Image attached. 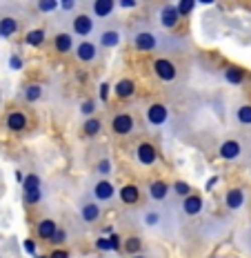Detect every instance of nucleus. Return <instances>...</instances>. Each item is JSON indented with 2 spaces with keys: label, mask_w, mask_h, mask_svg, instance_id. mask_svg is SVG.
Returning <instances> with one entry per match:
<instances>
[{
  "label": "nucleus",
  "mask_w": 251,
  "mask_h": 258,
  "mask_svg": "<svg viewBox=\"0 0 251 258\" xmlns=\"http://www.w3.org/2000/svg\"><path fill=\"white\" fill-rule=\"evenodd\" d=\"M147 72L160 89L185 87L189 80V58L187 53H151L147 58Z\"/></svg>",
  "instance_id": "obj_2"
},
{
  "label": "nucleus",
  "mask_w": 251,
  "mask_h": 258,
  "mask_svg": "<svg viewBox=\"0 0 251 258\" xmlns=\"http://www.w3.org/2000/svg\"><path fill=\"white\" fill-rule=\"evenodd\" d=\"M244 245H247L249 249H251V227L247 229V234H244Z\"/></svg>",
  "instance_id": "obj_39"
},
{
  "label": "nucleus",
  "mask_w": 251,
  "mask_h": 258,
  "mask_svg": "<svg viewBox=\"0 0 251 258\" xmlns=\"http://www.w3.org/2000/svg\"><path fill=\"white\" fill-rule=\"evenodd\" d=\"M103 132H105V118L100 114H94V116L85 118L82 125H80V136L87 138V141H96Z\"/></svg>",
  "instance_id": "obj_23"
},
{
  "label": "nucleus",
  "mask_w": 251,
  "mask_h": 258,
  "mask_svg": "<svg viewBox=\"0 0 251 258\" xmlns=\"http://www.w3.org/2000/svg\"><path fill=\"white\" fill-rule=\"evenodd\" d=\"M103 214H105V207L100 203L92 201L87 194H82L78 201V220L80 225L85 227H96V225L103 223Z\"/></svg>",
  "instance_id": "obj_12"
},
{
  "label": "nucleus",
  "mask_w": 251,
  "mask_h": 258,
  "mask_svg": "<svg viewBox=\"0 0 251 258\" xmlns=\"http://www.w3.org/2000/svg\"><path fill=\"white\" fill-rule=\"evenodd\" d=\"M136 218L140 227L149 229V232L174 236L176 225H178V203H147V205L138 207Z\"/></svg>",
  "instance_id": "obj_4"
},
{
  "label": "nucleus",
  "mask_w": 251,
  "mask_h": 258,
  "mask_svg": "<svg viewBox=\"0 0 251 258\" xmlns=\"http://www.w3.org/2000/svg\"><path fill=\"white\" fill-rule=\"evenodd\" d=\"M23 189L25 194H31V191H40V178L36 174H29L23 182Z\"/></svg>",
  "instance_id": "obj_34"
},
{
  "label": "nucleus",
  "mask_w": 251,
  "mask_h": 258,
  "mask_svg": "<svg viewBox=\"0 0 251 258\" xmlns=\"http://www.w3.org/2000/svg\"><path fill=\"white\" fill-rule=\"evenodd\" d=\"M60 7V0H34V9L42 16H51L58 12Z\"/></svg>",
  "instance_id": "obj_31"
},
{
  "label": "nucleus",
  "mask_w": 251,
  "mask_h": 258,
  "mask_svg": "<svg viewBox=\"0 0 251 258\" xmlns=\"http://www.w3.org/2000/svg\"><path fill=\"white\" fill-rule=\"evenodd\" d=\"M180 23H183V18H180V14H178V9H176V5L164 3V5H160V7H158L156 20H153V25H156L158 29L167 31V34L178 36L176 31L180 29Z\"/></svg>",
  "instance_id": "obj_14"
},
{
  "label": "nucleus",
  "mask_w": 251,
  "mask_h": 258,
  "mask_svg": "<svg viewBox=\"0 0 251 258\" xmlns=\"http://www.w3.org/2000/svg\"><path fill=\"white\" fill-rule=\"evenodd\" d=\"M47 42H49V36H47V31L42 29H29L25 34V45L27 47H34V49H42V47H47Z\"/></svg>",
  "instance_id": "obj_29"
},
{
  "label": "nucleus",
  "mask_w": 251,
  "mask_h": 258,
  "mask_svg": "<svg viewBox=\"0 0 251 258\" xmlns=\"http://www.w3.org/2000/svg\"><path fill=\"white\" fill-rule=\"evenodd\" d=\"M76 40L78 38H73L71 34H69L67 29H56L51 34V38L47 45L51 47V51L56 53V56H71V51H73V45H76Z\"/></svg>",
  "instance_id": "obj_18"
},
{
  "label": "nucleus",
  "mask_w": 251,
  "mask_h": 258,
  "mask_svg": "<svg viewBox=\"0 0 251 258\" xmlns=\"http://www.w3.org/2000/svg\"><path fill=\"white\" fill-rule=\"evenodd\" d=\"M202 209H205V196H202L200 191H191L187 194L185 198H180L178 201V218H196L202 214Z\"/></svg>",
  "instance_id": "obj_17"
},
{
  "label": "nucleus",
  "mask_w": 251,
  "mask_h": 258,
  "mask_svg": "<svg viewBox=\"0 0 251 258\" xmlns=\"http://www.w3.org/2000/svg\"><path fill=\"white\" fill-rule=\"evenodd\" d=\"M0 105H3V94H0Z\"/></svg>",
  "instance_id": "obj_41"
},
{
  "label": "nucleus",
  "mask_w": 251,
  "mask_h": 258,
  "mask_svg": "<svg viewBox=\"0 0 251 258\" xmlns=\"http://www.w3.org/2000/svg\"><path fill=\"white\" fill-rule=\"evenodd\" d=\"M127 40H129L131 49L142 56H151V53H187L189 49V40L180 38V36L167 34V31L158 29L151 23H136L127 31Z\"/></svg>",
  "instance_id": "obj_1"
},
{
  "label": "nucleus",
  "mask_w": 251,
  "mask_h": 258,
  "mask_svg": "<svg viewBox=\"0 0 251 258\" xmlns=\"http://www.w3.org/2000/svg\"><path fill=\"white\" fill-rule=\"evenodd\" d=\"M0 9H3V0H0Z\"/></svg>",
  "instance_id": "obj_42"
},
{
  "label": "nucleus",
  "mask_w": 251,
  "mask_h": 258,
  "mask_svg": "<svg viewBox=\"0 0 251 258\" xmlns=\"http://www.w3.org/2000/svg\"><path fill=\"white\" fill-rule=\"evenodd\" d=\"M0 125H3V129L9 136L25 138L40 127V118H38V111H34V107L14 100V103H9L5 107Z\"/></svg>",
  "instance_id": "obj_5"
},
{
  "label": "nucleus",
  "mask_w": 251,
  "mask_h": 258,
  "mask_svg": "<svg viewBox=\"0 0 251 258\" xmlns=\"http://www.w3.org/2000/svg\"><path fill=\"white\" fill-rule=\"evenodd\" d=\"M85 7L96 20H109L116 12V0H85Z\"/></svg>",
  "instance_id": "obj_21"
},
{
  "label": "nucleus",
  "mask_w": 251,
  "mask_h": 258,
  "mask_svg": "<svg viewBox=\"0 0 251 258\" xmlns=\"http://www.w3.org/2000/svg\"><path fill=\"white\" fill-rule=\"evenodd\" d=\"M116 198H118L120 205L127 209H138L140 205H145V191H142V187L136 185V182H125V185L116 191Z\"/></svg>",
  "instance_id": "obj_16"
},
{
  "label": "nucleus",
  "mask_w": 251,
  "mask_h": 258,
  "mask_svg": "<svg viewBox=\"0 0 251 258\" xmlns=\"http://www.w3.org/2000/svg\"><path fill=\"white\" fill-rule=\"evenodd\" d=\"M62 7H65V12H73V7H78L76 0H62Z\"/></svg>",
  "instance_id": "obj_38"
},
{
  "label": "nucleus",
  "mask_w": 251,
  "mask_h": 258,
  "mask_svg": "<svg viewBox=\"0 0 251 258\" xmlns=\"http://www.w3.org/2000/svg\"><path fill=\"white\" fill-rule=\"evenodd\" d=\"M247 203V191L242 187H229L227 194H225V205L229 212H238L242 209V205Z\"/></svg>",
  "instance_id": "obj_26"
},
{
  "label": "nucleus",
  "mask_w": 251,
  "mask_h": 258,
  "mask_svg": "<svg viewBox=\"0 0 251 258\" xmlns=\"http://www.w3.org/2000/svg\"><path fill=\"white\" fill-rule=\"evenodd\" d=\"M231 120H233V125L240 129L251 127V103L249 100H238V103L231 107Z\"/></svg>",
  "instance_id": "obj_24"
},
{
  "label": "nucleus",
  "mask_w": 251,
  "mask_h": 258,
  "mask_svg": "<svg viewBox=\"0 0 251 258\" xmlns=\"http://www.w3.org/2000/svg\"><path fill=\"white\" fill-rule=\"evenodd\" d=\"M142 247H145V243H142V238L138 234H129V236H125V240H122V251L129 256L140 254Z\"/></svg>",
  "instance_id": "obj_30"
},
{
  "label": "nucleus",
  "mask_w": 251,
  "mask_h": 258,
  "mask_svg": "<svg viewBox=\"0 0 251 258\" xmlns=\"http://www.w3.org/2000/svg\"><path fill=\"white\" fill-rule=\"evenodd\" d=\"M47 98V87L40 83V80H25L23 85L18 87V94H16V100L23 105H38Z\"/></svg>",
  "instance_id": "obj_15"
},
{
  "label": "nucleus",
  "mask_w": 251,
  "mask_h": 258,
  "mask_svg": "<svg viewBox=\"0 0 251 258\" xmlns=\"http://www.w3.org/2000/svg\"><path fill=\"white\" fill-rule=\"evenodd\" d=\"M47 258H69V251H67V249H62V247H56V249H53Z\"/></svg>",
  "instance_id": "obj_37"
},
{
  "label": "nucleus",
  "mask_w": 251,
  "mask_h": 258,
  "mask_svg": "<svg viewBox=\"0 0 251 258\" xmlns=\"http://www.w3.org/2000/svg\"><path fill=\"white\" fill-rule=\"evenodd\" d=\"M69 238V236H67V232H65V229H62L60 227V225H58V229H56V234H53L51 236V240H49V243L51 245H56V247H60L62 243H65V240Z\"/></svg>",
  "instance_id": "obj_35"
},
{
  "label": "nucleus",
  "mask_w": 251,
  "mask_h": 258,
  "mask_svg": "<svg viewBox=\"0 0 251 258\" xmlns=\"http://www.w3.org/2000/svg\"><path fill=\"white\" fill-rule=\"evenodd\" d=\"M145 196L149 198V203L172 201V182H167L164 178H151L145 187Z\"/></svg>",
  "instance_id": "obj_19"
},
{
  "label": "nucleus",
  "mask_w": 251,
  "mask_h": 258,
  "mask_svg": "<svg viewBox=\"0 0 251 258\" xmlns=\"http://www.w3.org/2000/svg\"><path fill=\"white\" fill-rule=\"evenodd\" d=\"M78 114H80L82 120H85V118H89V116H94V114H98V103H96L94 96H89V98H85L82 103H80Z\"/></svg>",
  "instance_id": "obj_32"
},
{
  "label": "nucleus",
  "mask_w": 251,
  "mask_h": 258,
  "mask_svg": "<svg viewBox=\"0 0 251 258\" xmlns=\"http://www.w3.org/2000/svg\"><path fill=\"white\" fill-rule=\"evenodd\" d=\"M105 129H109L111 138L118 143H129L136 141L145 134V120H142L138 107L122 105V107H114V109L107 111V120H105Z\"/></svg>",
  "instance_id": "obj_3"
},
{
  "label": "nucleus",
  "mask_w": 251,
  "mask_h": 258,
  "mask_svg": "<svg viewBox=\"0 0 251 258\" xmlns=\"http://www.w3.org/2000/svg\"><path fill=\"white\" fill-rule=\"evenodd\" d=\"M129 258H147L145 254H142V251H140V254H133V256H129Z\"/></svg>",
  "instance_id": "obj_40"
},
{
  "label": "nucleus",
  "mask_w": 251,
  "mask_h": 258,
  "mask_svg": "<svg viewBox=\"0 0 251 258\" xmlns=\"http://www.w3.org/2000/svg\"><path fill=\"white\" fill-rule=\"evenodd\" d=\"M116 185L111 182V178H94L87 182V189H85V194H87L92 201L100 203L103 207H109L111 203L116 201Z\"/></svg>",
  "instance_id": "obj_11"
},
{
  "label": "nucleus",
  "mask_w": 251,
  "mask_h": 258,
  "mask_svg": "<svg viewBox=\"0 0 251 258\" xmlns=\"http://www.w3.org/2000/svg\"><path fill=\"white\" fill-rule=\"evenodd\" d=\"M222 78H225L229 85H233V87H240V85H244L249 80V74L244 72L242 67H238V64H225Z\"/></svg>",
  "instance_id": "obj_28"
},
{
  "label": "nucleus",
  "mask_w": 251,
  "mask_h": 258,
  "mask_svg": "<svg viewBox=\"0 0 251 258\" xmlns=\"http://www.w3.org/2000/svg\"><path fill=\"white\" fill-rule=\"evenodd\" d=\"M133 158H136V163L140 165V167H153V165L158 163L160 154H158V145L151 141V138H136L133 141Z\"/></svg>",
  "instance_id": "obj_13"
},
{
  "label": "nucleus",
  "mask_w": 251,
  "mask_h": 258,
  "mask_svg": "<svg viewBox=\"0 0 251 258\" xmlns=\"http://www.w3.org/2000/svg\"><path fill=\"white\" fill-rule=\"evenodd\" d=\"M56 229H58L56 218H51V216L40 218L38 223H36V238L42 240V243H49V240H51V236L56 234Z\"/></svg>",
  "instance_id": "obj_27"
},
{
  "label": "nucleus",
  "mask_w": 251,
  "mask_h": 258,
  "mask_svg": "<svg viewBox=\"0 0 251 258\" xmlns=\"http://www.w3.org/2000/svg\"><path fill=\"white\" fill-rule=\"evenodd\" d=\"M96 27H98V20H96L87 9H78V12L69 14L65 29L73 36V38H92Z\"/></svg>",
  "instance_id": "obj_10"
},
{
  "label": "nucleus",
  "mask_w": 251,
  "mask_h": 258,
  "mask_svg": "<svg viewBox=\"0 0 251 258\" xmlns=\"http://www.w3.org/2000/svg\"><path fill=\"white\" fill-rule=\"evenodd\" d=\"M242 154H244V143L240 138H227V141H222L220 149H218V156L225 160H240Z\"/></svg>",
  "instance_id": "obj_25"
},
{
  "label": "nucleus",
  "mask_w": 251,
  "mask_h": 258,
  "mask_svg": "<svg viewBox=\"0 0 251 258\" xmlns=\"http://www.w3.org/2000/svg\"><path fill=\"white\" fill-rule=\"evenodd\" d=\"M194 0H180V5H176V9H178V14H180V18H185L187 14L194 9Z\"/></svg>",
  "instance_id": "obj_36"
},
{
  "label": "nucleus",
  "mask_w": 251,
  "mask_h": 258,
  "mask_svg": "<svg viewBox=\"0 0 251 258\" xmlns=\"http://www.w3.org/2000/svg\"><path fill=\"white\" fill-rule=\"evenodd\" d=\"M125 36H127L125 27H122L118 20H111L109 18V20H105V23H100L98 27H96V31H94L92 38L98 42V45L103 47L105 51H111V49H116V47L122 45Z\"/></svg>",
  "instance_id": "obj_8"
},
{
  "label": "nucleus",
  "mask_w": 251,
  "mask_h": 258,
  "mask_svg": "<svg viewBox=\"0 0 251 258\" xmlns=\"http://www.w3.org/2000/svg\"><path fill=\"white\" fill-rule=\"evenodd\" d=\"M138 111H140L142 120H145V127H164L169 122V116H172L169 103L162 98H156V96L147 98Z\"/></svg>",
  "instance_id": "obj_9"
},
{
  "label": "nucleus",
  "mask_w": 251,
  "mask_h": 258,
  "mask_svg": "<svg viewBox=\"0 0 251 258\" xmlns=\"http://www.w3.org/2000/svg\"><path fill=\"white\" fill-rule=\"evenodd\" d=\"M114 98L118 100V103H122V105L133 103V100L138 98V85H136V80L129 78V76H122V78L116 80V85H114Z\"/></svg>",
  "instance_id": "obj_20"
},
{
  "label": "nucleus",
  "mask_w": 251,
  "mask_h": 258,
  "mask_svg": "<svg viewBox=\"0 0 251 258\" xmlns=\"http://www.w3.org/2000/svg\"><path fill=\"white\" fill-rule=\"evenodd\" d=\"M23 18H18L16 14H0V38L9 40L14 36H18L23 31Z\"/></svg>",
  "instance_id": "obj_22"
},
{
  "label": "nucleus",
  "mask_w": 251,
  "mask_h": 258,
  "mask_svg": "<svg viewBox=\"0 0 251 258\" xmlns=\"http://www.w3.org/2000/svg\"><path fill=\"white\" fill-rule=\"evenodd\" d=\"M191 191H194V187H191L189 182H185V180H176V182H172V198H176V201L185 198L187 194H191Z\"/></svg>",
  "instance_id": "obj_33"
},
{
  "label": "nucleus",
  "mask_w": 251,
  "mask_h": 258,
  "mask_svg": "<svg viewBox=\"0 0 251 258\" xmlns=\"http://www.w3.org/2000/svg\"><path fill=\"white\" fill-rule=\"evenodd\" d=\"M85 160H87V167L92 171V176H96V178H111L114 160H111L109 145H98L92 141L87 152H85Z\"/></svg>",
  "instance_id": "obj_6"
},
{
  "label": "nucleus",
  "mask_w": 251,
  "mask_h": 258,
  "mask_svg": "<svg viewBox=\"0 0 251 258\" xmlns=\"http://www.w3.org/2000/svg\"><path fill=\"white\" fill-rule=\"evenodd\" d=\"M105 53L107 51L94 38H78L76 45H73L71 58L82 69H98L105 62Z\"/></svg>",
  "instance_id": "obj_7"
}]
</instances>
